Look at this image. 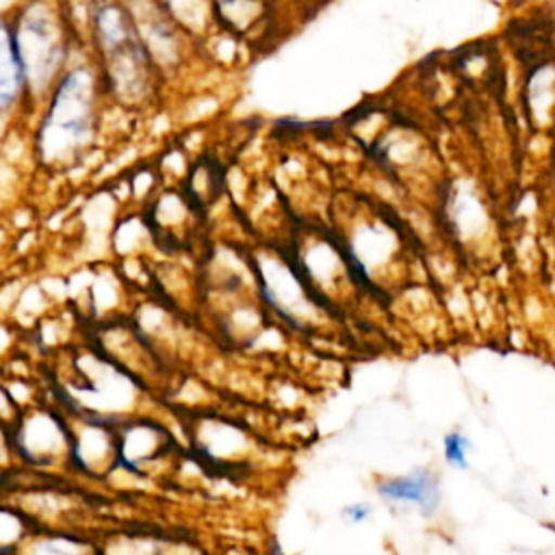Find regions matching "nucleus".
Returning <instances> with one entry per match:
<instances>
[{
    "label": "nucleus",
    "instance_id": "obj_8",
    "mask_svg": "<svg viewBox=\"0 0 555 555\" xmlns=\"http://www.w3.org/2000/svg\"><path fill=\"white\" fill-rule=\"evenodd\" d=\"M15 555H100V548L74 533L30 529Z\"/></svg>",
    "mask_w": 555,
    "mask_h": 555
},
{
    "label": "nucleus",
    "instance_id": "obj_12",
    "mask_svg": "<svg viewBox=\"0 0 555 555\" xmlns=\"http://www.w3.org/2000/svg\"><path fill=\"white\" fill-rule=\"evenodd\" d=\"M20 414H22V410L17 408V403L11 399V395L4 388H0V425L11 431L20 418Z\"/></svg>",
    "mask_w": 555,
    "mask_h": 555
},
{
    "label": "nucleus",
    "instance_id": "obj_5",
    "mask_svg": "<svg viewBox=\"0 0 555 555\" xmlns=\"http://www.w3.org/2000/svg\"><path fill=\"white\" fill-rule=\"evenodd\" d=\"M72 431V455L69 464L91 477L106 475L117 464V440L115 423L98 416L80 414Z\"/></svg>",
    "mask_w": 555,
    "mask_h": 555
},
{
    "label": "nucleus",
    "instance_id": "obj_9",
    "mask_svg": "<svg viewBox=\"0 0 555 555\" xmlns=\"http://www.w3.org/2000/svg\"><path fill=\"white\" fill-rule=\"evenodd\" d=\"M377 492L386 501H410L425 509H434L438 503V486L436 479L418 470L414 475H403L395 479H386L377 486Z\"/></svg>",
    "mask_w": 555,
    "mask_h": 555
},
{
    "label": "nucleus",
    "instance_id": "obj_14",
    "mask_svg": "<svg viewBox=\"0 0 555 555\" xmlns=\"http://www.w3.org/2000/svg\"><path fill=\"white\" fill-rule=\"evenodd\" d=\"M343 516H345L347 520H351V522H360V520H364V518L369 516V507H366V505H362V503H358V505L345 507Z\"/></svg>",
    "mask_w": 555,
    "mask_h": 555
},
{
    "label": "nucleus",
    "instance_id": "obj_11",
    "mask_svg": "<svg viewBox=\"0 0 555 555\" xmlns=\"http://www.w3.org/2000/svg\"><path fill=\"white\" fill-rule=\"evenodd\" d=\"M442 447H444V457H447V462H449L451 466H455V468H466V453H468L470 444H468V440H466L460 431L447 434Z\"/></svg>",
    "mask_w": 555,
    "mask_h": 555
},
{
    "label": "nucleus",
    "instance_id": "obj_3",
    "mask_svg": "<svg viewBox=\"0 0 555 555\" xmlns=\"http://www.w3.org/2000/svg\"><path fill=\"white\" fill-rule=\"evenodd\" d=\"M11 442L22 462L39 468L56 466L72 455L69 423L46 408L22 412L11 429Z\"/></svg>",
    "mask_w": 555,
    "mask_h": 555
},
{
    "label": "nucleus",
    "instance_id": "obj_2",
    "mask_svg": "<svg viewBox=\"0 0 555 555\" xmlns=\"http://www.w3.org/2000/svg\"><path fill=\"white\" fill-rule=\"evenodd\" d=\"M7 15L26 95L35 111L61 72L87 48L63 0H15Z\"/></svg>",
    "mask_w": 555,
    "mask_h": 555
},
{
    "label": "nucleus",
    "instance_id": "obj_13",
    "mask_svg": "<svg viewBox=\"0 0 555 555\" xmlns=\"http://www.w3.org/2000/svg\"><path fill=\"white\" fill-rule=\"evenodd\" d=\"M11 457H17L11 442V431L0 425V475L11 466Z\"/></svg>",
    "mask_w": 555,
    "mask_h": 555
},
{
    "label": "nucleus",
    "instance_id": "obj_6",
    "mask_svg": "<svg viewBox=\"0 0 555 555\" xmlns=\"http://www.w3.org/2000/svg\"><path fill=\"white\" fill-rule=\"evenodd\" d=\"M115 440L117 464L132 473H143L171 447L169 434L158 423L147 418H128L115 423Z\"/></svg>",
    "mask_w": 555,
    "mask_h": 555
},
{
    "label": "nucleus",
    "instance_id": "obj_10",
    "mask_svg": "<svg viewBox=\"0 0 555 555\" xmlns=\"http://www.w3.org/2000/svg\"><path fill=\"white\" fill-rule=\"evenodd\" d=\"M28 533V518L20 509L0 505V555H15Z\"/></svg>",
    "mask_w": 555,
    "mask_h": 555
},
{
    "label": "nucleus",
    "instance_id": "obj_7",
    "mask_svg": "<svg viewBox=\"0 0 555 555\" xmlns=\"http://www.w3.org/2000/svg\"><path fill=\"white\" fill-rule=\"evenodd\" d=\"M154 2L195 43L206 39L215 28L210 0H154Z\"/></svg>",
    "mask_w": 555,
    "mask_h": 555
},
{
    "label": "nucleus",
    "instance_id": "obj_4",
    "mask_svg": "<svg viewBox=\"0 0 555 555\" xmlns=\"http://www.w3.org/2000/svg\"><path fill=\"white\" fill-rule=\"evenodd\" d=\"M33 113L26 85L15 56L7 9L0 11V141L11 132H24Z\"/></svg>",
    "mask_w": 555,
    "mask_h": 555
},
{
    "label": "nucleus",
    "instance_id": "obj_1",
    "mask_svg": "<svg viewBox=\"0 0 555 555\" xmlns=\"http://www.w3.org/2000/svg\"><path fill=\"white\" fill-rule=\"evenodd\" d=\"M108 113L98 67L82 50L52 82L24 126L33 163L50 173L80 167L100 147Z\"/></svg>",
    "mask_w": 555,
    "mask_h": 555
}]
</instances>
